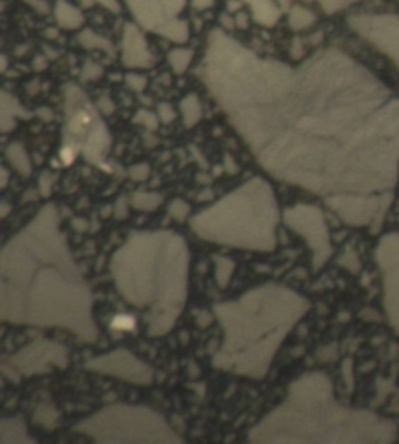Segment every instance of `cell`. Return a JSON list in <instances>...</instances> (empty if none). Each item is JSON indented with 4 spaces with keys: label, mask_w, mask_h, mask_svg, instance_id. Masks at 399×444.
<instances>
[{
    "label": "cell",
    "mask_w": 399,
    "mask_h": 444,
    "mask_svg": "<svg viewBox=\"0 0 399 444\" xmlns=\"http://www.w3.org/2000/svg\"><path fill=\"white\" fill-rule=\"evenodd\" d=\"M138 24L161 34L183 13L186 0H125Z\"/></svg>",
    "instance_id": "cell-3"
},
{
    "label": "cell",
    "mask_w": 399,
    "mask_h": 444,
    "mask_svg": "<svg viewBox=\"0 0 399 444\" xmlns=\"http://www.w3.org/2000/svg\"><path fill=\"white\" fill-rule=\"evenodd\" d=\"M126 81L128 84L131 86L133 89L136 91H142L145 88V78L142 75H138V74H128L126 75Z\"/></svg>",
    "instance_id": "cell-12"
},
{
    "label": "cell",
    "mask_w": 399,
    "mask_h": 444,
    "mask_svg": "<svg viewBox=\"0 0 399 444\" xmlns=\"http://www.w3.org/2000/svg\"><path fill=\"white\" fill-rule=\"evenodd\" d=\"M348 25L399 66L398 14H353Z\"/></svg>",
    "instance_id": "cell-2"
},
{
    "label": "cell",
    "mask_w": 399,
    "mask_h": 444,
    "mask_svg": "<svg viewBox=\"0 0 399 444\" xmlns=\"http://www.w3.org/2000/svg\"><path fill=\"white\" fill-rule=\"evenodd\" d=\"M200 75L272 175L323 193L395 185L399 98L344 50H320L292 66L216 28Z\"/></svg>",
    "instance_id": "cell-1"
},
{
    "label": "cell",
    "mask_w": 399,
    "mask_h": 444,
    "mask_svg": "<svg viewBox=\"0 0 399 444\" xmlns=\"http://www.w3.org/2000/svg\"><path fill=\"white\" fill-rule=\"evenodd\" d=\"M317 2L322 5V8L327 14H334L348 8V6H351L353 4L358 2V0H317Z\"/></svg>",
    "instance_id": "cell-10"
},
{
    "label": "cell",
    "mask_w": 399,
    "mask_h": 444,
    "mask_svg": "<svg viewBox=\"0 0 399 444\" xmlns=\"http://www.w3.org/2000/svg\"><path fill=\"white\" fill-rule=\"evenodd\" d=\"M220 24H222L225 32H231L233 28L236 27V22H234V19H231L230 16H228V14H222V16H220Z\"/></svg>",
    "instance_id": "cell-15"
},
{
    "label": "cell",
    "mask_w": 399,
    "mask_h": 444,
    "mask_svg": "<svg viewBox=\"0 0 399 444\" xmlns=\"http://www.w3.org/2000/svg\"><path fill=\"white\" fill-rule=\"evenodd\" d=\"M281 10H290V0H280Z\"/></svg>",
    "instance_id": "cell-16"
},
{
    "label": "cell",
    "mask_w": 399,
    "mask_h": 444,
    "mask_svg": "<svg viewBox=\"0 0 399 444\" xmlns=\"http://www.w3.org/2000/svg\"><path fill=\"white\" fill-rule=\"evenodd\" d=\"M6 69V56H2V72H5Z\"/></svg>",
    "instance_id": "cell-18"
},
{
    "label": "cell",
    "mask_w": 399,
    "mask_h": 444,
    "mask_svg": "<svg viewBox=\"0 0 399 444\" xmlns=\"http://www.w3.org/2000/svg\"><path fill=\"white\" fill-rule=\"evenodd\" d=\"M183 111L186 114V124L188 125H194L198 116H200V108H198V102L195 97H189L183 102Z\"/></svg>",
    "instance_id": "cell-11"
},
{
    "label": "cell",
    "mask_w": 399,
    "mask_h": 444,
    "mask_svg": "<svg viewBox=\"0 0 399 444\" xmlns=\"http://www.w3.org/2000/svg\"><path fill=\"white\" fill-rule=\"evenodd\" d=\"M249 5L253 13V19L263 27H273L277 24L281 16V10L273 0H244Z\"/></svg>",
    "instance_id": "cell-5"
},
{
    "label": "cell",
    "mask_w": 399,
    "mask_h": 444,
    "mask_svg": "<svg viewBox=\"0 0 399 444\" xmlns=\"http://www.w3.org/2000/svg\"><path fill=\"white\" fill-rule=\"evenodd\" d=\"M317 16L304 6H292L289 10V24L295 32L306 30L315 24Z\"/></svg>",
    "instance_id": "cell-8"
},
{
    "label": "cell",
    "mask_w": 399,
    "mask_h": 444,
    "mask_svg": "<svg viewBox=\"0 0 399 444\" xmlns=\"http://www.w3.org/2000/svg\"><path fill=\"white\" fill-rule=\"evenodd\" d=\"M194 60V50L188 47L172 48L167 55V61L175 74H184Z\"/></svg>",
    "instance_id": "cell-7"
},
{
    "label": "cell",
    "mask_w": 399,
    "mask_h": 444,
    "mask_svg": "<svg viewBox=\"0 0 399 444\" xmlns=\"http://www.w3.org/2000/svg\"><path fill=\"white\" fill-rule=\"evenodd\" d=\"M78 41H80V44L86 48H100L106 53L114 52L111 42L106 41L105 38H102L100 34H97L96 32H92V30L83 32L80 37H78Z\"/></svg>",
    "instance_id": "cell-9"
},
{
    "label": "cell",
    "mask_w": 399,
    "mask_h": 444,
    "mask_svg": "<svg viewBox=\"0 0 399 444\" xmlns=\"http://www.w3.org/2000/svg\"><path fill=\"white\" fill-rule=\"evenodd\" d=\"M96 2L114 14H119L120 11H122V6H120L117 0H96Z\"/></svg>",
    "instance_id": "cell-13"
},
{
    "label": "cell",
    "mask_w": 399,
    "mask_h": 444,
    "mask_svg": "<svg viewBox=\"0 0 399 444\" xmlns=\"http://www.w3.org/2000/svg\"><path fill=\"white\" fill-rule=\"evenodd\" d=\"M248 19H249L248 14L244 13V11H240V13H237V16L234 18V22H236L237 28H242V30H245V28L249 25Z\"/></svg>",
    "instance_id": "cell-14"
},
{
    "label": "cell",
    "mask_w": 399,
    "mask_h": 444,
    "mask_svg": "<svg viewBox=\"0 0 399 444\" xmlns=\"http://www.w3.org/2000/svg\"><path fill=\"white\" fill-rule=\"evenodd\" d=\"M228 6H230V10H231V11H236V10H239V4H237V0H230V2H228Z\"/></svg>",
    "instance_id": "cell-17"
},
{
    "label": "cell",
    "mask_w": 399,
    "mask_h": 444,
    "mask_svg": "<svg viewBox=\"0 0 399 444\" xmlns=\"http://www.w3.org/2000/svg\"><path fill=\"white\" fill-rule=\"evenodd\" d=\"M122 47V63L126 67H150L155 63V56L147 47L144 34L136 25L126 24Z\"/></svg>",
    "instance_id": "cell-4"
},
{
    "label": "cell",
    "mask_w": 399,
    "mask_h": 444,
    "mask_svg": "<svg viewBox=\"0 0 399 444\" xmlns=\"http://www.w3.org/2000/svg\"><path fill=\"white\" fill-rule=\"evenodd\" d=\"M55 19L56 22L64 30H77L84 22V18L81 11L75 8L72 4L66 2V0H56L55 4Z\"/></svg>",
    "instance_id": "cell-6"
}]
</instances>
